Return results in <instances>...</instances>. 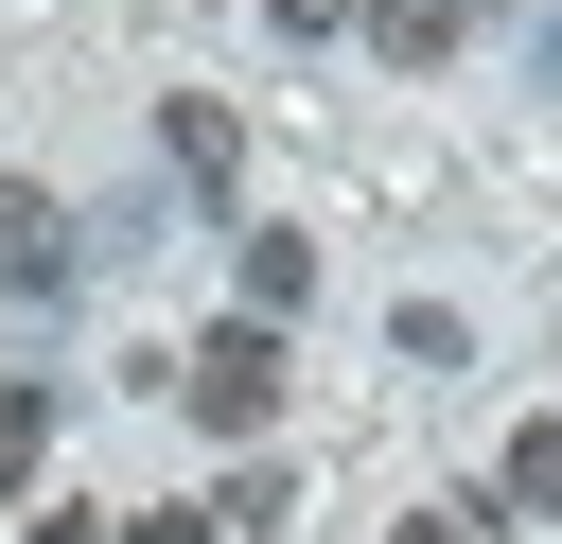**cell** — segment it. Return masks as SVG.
Segmentation results:
<instances>
[{"instance_id":"cell-1","label":"cell","mask_w":562,"mask_h":544,"mask_svg":"<svg viewBox=\"0 0 562 544\" xmlns=\"http://www.w3.org/2000/svg\"><path fill=\"white\" fill-rule=\"evenodd\" d=\"M176 386H193V421H211V439H246V421H281V333H263V316H228Z\"/></svg>"},{"instance_id":"cell-2","label":"cell","mask_w":562,"mask_h":544,"mask_svg":"<svg viewBox=\"0 0 562 544\" xmlns=\"http://www.w3.org/2000/svg\"><path fill=\"white\" fill-rule=\"evenodd\" d=\"M53 246H70V211H53L35 175H0V298H53V281H70Z\"/></svg>"},{"instance_id":"cell-3","label":"cell","mask_w":562,"mask_h":544,"mask_svg":"<svg viewBox=\"0 0 562 544\" xmlns=\"http://www.w3.org/2000/svg\"><path fill=\"white\" fill-rule=\"evenodd\" d=\"M316 298V246L299 228H246V316H299Z\"/></svg>"},{"instance_id":"cell-4","label":"cell","mask_w":562,"mask_h":544,"mask_svg":"<svg viewBox=\"0 0 562 544\" xmlns=\"http://www.w3.org/2000/svg\"><path fill=\"white\" fill-rule=\"evenodd\" d=\"M369 53H386V70H439V53H457V0H369Z\"/></svg>"},{"instance_id":"cell-5","label":"cell","mask_w":562,"mask_h":544,"mask_svg":"<svg viewBox=\"0 0 562 544\" xmlns=\"http://www.w3.org/2000/svg\"><path fill=\"white\" fill-rule=\"evenodd\" d=\"M53 474V386H0V491Z\"/></svg>"},{"instance_id":"cell-6","label":"cell","mask_w":562,"mask_h":544,"mask_svg":"<svg viewBox=\"0 0 562 544\" xmlns=\"http://www.w3.org/2000/svg\"><path fill=\"white\" fill-rule=\"evenodd\" d=\"M158 123H176V175H193V193H228V158H246V140H228V105H158Z\"/></svg>"},{"instance_id":"cell-7","label":"cell","mask_w":562,"mask_h":544,"mask_svg":"<svg viewBox=\"0 0 562 544\" xmlns=\"http://www.w3.org/2000/svg\"><path fill=\"white\" fill-rule=\"evenodd\" d=\"M492 491H509V509H562V421H527V439H509V474H492Z\"/></svg>"},{"instance_id":"cell-8","label":"cell","mask_w":562,"mask_h":544,"mask_svg":"<svg viewBox=\"0 0 562 544\" xmlns=\"http://www.w3.org/2000/svg\"><path fill=\"white\" fill-rule=\"evenodd\" d=\"M386 544H474V526H457V509H404V526H386Z\"/></svg>"},{"instance_id":"cell-9","label":"cell","mask_w":562,"mask_h":544,"mask_svg":"<svg viewBox=\"0 0 562 544\" xmlns=\"http://www.w3.org/2000/svg\"><path fill=\"white\" fill-rule=\"evenodd\" d=\"M457 18H492V0H457Z\"/></svg>"}]
</instances>
